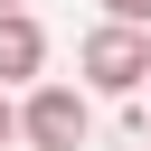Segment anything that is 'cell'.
<instances>
[{
    "label": "cell",
    "mask_w": 151,
    "mask_h": 151,
    "mask_svg": "<svg viewBox=\"0 0 151 151\" xmlns=\"http://www.w3.org/2000/svg\"><path fill=\"white\" fill-rule=\"evenodd\" d=\"M76 85H85V94H151V28H132V19L85 28V47H76Z\"/></svg>",
    "instance_id": "1"
},
{
    "label": "cell",
    "mask_w": 151,
    "mask_h": 151,
    "mask_svg": "<svg viewBox=\"0 0 151 151\" xmlns=\"http://www.w3.org/2000/svg\"><path fill=\"white\" fill-rule=\"evenodd\" d=\"M19 132H28V151H85V132H94V94L66 85V76H47V85L19 94Z\"/></svg>",
    "instance_id": "2"
},
{
    "label": "cell",
    "mask_w": 151,
    "mask_h": 151,
    "mask_svg": "<svg viewBox=\"0 0 151 151\" xmlns=\"http://www.w3.org/2000/svg\"><path fill=\"white\" fill-rule=\"evenodd\" d=\"M0 85H47V28L28 9H0Z\"/></svg>",
    "instance_id": "3"
},
{
    "label": "cell",
    "mask_w": 151,
    "mask_h": 151,
    "mask_svg": "<svg viewBox=\"0 0 151 151\" xmlns=\"http://www.w3.org/2000/svg\"><path fill=\"white\" fill-rule=\"evenodd\" d=\"M9 142H28V132H19V104H9V85H0V151H9Z\"/></svg>",
    "instance_id": "4"
},
{
    "label": "cell",
    "mask_w": 151,
    "mask_h": 151,
    "mask_svg": "<svg viewBox=\"0 0 151 151\" xmlns=\"http://www.w3.org/2000/svg\"><path fill=\"white\" fill-rule=\"evenodd\" d=\"M0 9H28V0H0Z\"/></svg>",
    "instance_id": "5"
},
{
    "label": "cell",
    "mask_w": 151,
    "mask_h": 151,
    "mask_svg": "<svg viewBox=\"0 0 151 151\" xmlns=\"http://www.w3.org/2000/svg\"><path fill=\"white\" fill-rule=\"evenodd\" d=\"M142 28H151V0H142Z\"/></svg>",
    "instance_id": "6"
},
{
    "label": "cell",
    "mask_w": 151,
    "mask_h": 151,
    "mask_svg": "<svg viewBox=\"0 0 151 151\" xmlns=\"http://www.w3.org/2000/svg\"><path fill=\"white\" fill-rule=\"evenodd\" d=\"M142 151H151V142H142Z\"/></svg>",
    "instance_id": "7"
}]
</instances>
